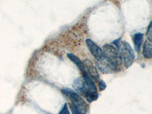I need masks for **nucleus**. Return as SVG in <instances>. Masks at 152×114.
I'll return each mask as SVG.
<instances>
[{
  "mask_svg": "<svg viewBox=\"0 0 152 114\" xmlns=\"http://www.w3.org/2000/svg\"><path fill=\"white\" fill-rule=\"evenodd\" d=\"M102 51L104 56L120 70L123 59L117 49L110 44H104Z\"/></svg>",
  "mask_w": 152,
  "mask_h": 114,
  "instance_id": "f03ea898",
  "label": "nucleus"
},
{
  "mask_svg": "<svg viewBox=\"0 0 152 114\" xmlns=\"http://www.w3.org/2000/svg\"><path fill=\"white\" fill-rule=\"evenodd\" d=\"M147 37H148V41L151 42V40H152V28H151V22L149 24L148 28V31H147Z\"/></svg>",
  "mask_w": 152,
  "mask_h": 114,
  "instance_id": "9b49d317",
  "label": "nucleus"
},
{
  "mask_svg": "<svg viewBox=\"0 0 152 114\" xmlns=\"http://www.w3.org/2000/svg\"><path fill=\"white\" fill-rule=\"evenodd\" d=\"M95 64L97 66V69L104 74H111L119 71L118 68H116L104 56L100 59H95Z\"/></svg>",
  "mask_w": 152,
  "mask_h": 114,
  "instance_id": "20e7f679",
  "label": "nucleus"
},
{
  "mask_svg": "<svg viewBox=\"0 0 152 114\" xmlns=\"http://www.w3.org/2000/svg\"><path fill=\"white\" fill-rule=\"evenodd\" d=\"M73 88L78 93L83 94L86 91V87H85V81L82 77L77 78L73 82Z\"/></svg>",
  "mask_w": 152,
  "mask_h": 114,
  "instance_id": "0eeeda50",
  "label": "nucleus"
},
{
  "mask_svg": "<svg viewBox=\"0 0 152 114\" xmlns=\"http://www.w3.org/2000/svg\"><path fill=\"white\" fill-rule=\"evenodd\" d=\"M144 35L142 33H137L133 36V43L135 45V49L137 52H139L141 47H142V42H143Z\"/></svg>",
  "mask_w": 152,
  "mask_h": 114,
  "instance_id": "1a4fd4ad",
  "label": "nucleus"
},
{
  "mask_svg": "<svg viewBox=\"0 0 152 114\" xmlns=\"http://www.w3.org/2000/svg\"><path fill=\"white\" fill-rule=\"evenodd\" d=\"M87 47H88L90 52L91 53L92 55L94 56L95 59H98L103 56V51L102 49L100 48L99 46H97L94 41H92L90 39H87L86 40Z\"/></svg>",
  "mask_w": 152,
  "mask_h": 114,
  "instance_id": "39448f33",
  "label": "nucleus"
},
{
  "mask_svg": "<svg viewBox=\"0 0 152 114\" xmlns=\"http://www.w3.org/2000/svg\"><path fill=\"white\" fill-rule=\"evenodd\" d=\"M142 53L145 58L146 59H151L152 57V46L151 42L146 41L145 42L143 45V50H142Z\"/></svg>",
  "mask_w": 152,
  "mask_h": 114,
  "instance_id": "9d476101",
  "label": "nucleus"
},
{
  "mask_svg": "<svg viewBox=\"0 0 152 114\" xmlns=\"http://www.w3.org/2000/svg\"><path fill=\"white\" fill-rule=\"evenodd\" d=\"M62 93L64 94L65 95H66L70 99L71 104L73 106H75L80 113H81L82 114H86L88 107H87L85 100L81 98L78 94L74 92L72 90L69 89V88H64V89H62Z\"/></svg>",
  "mask_w": 152,
  "mask_h": 114,
  "instance_id": "7ed1b4c3",
  "label": "nucleus"
},
{
  "mask_svg": "<svg viewBox=\"0 0 152 114\" xmlns=\"http://www.w3.org/2000/svg\"><path fill=\"white\" fill-rule=\"evenodd\" d=\"M119 40H117L114 41L113 43L116 44V48L117 49L119 54L121 56L124 66L126 68H129L135 60V52L129 43L126 41H122L119 43Z\"/></svg>",
  "mask_w": 152,
  "mask_h": 114,
  "instance_id": "f257e3e1",
  "label": "nucleus"
},
{
  "mask_svg": "<svg viewBox=\"0 0 152 114\" xmlns=\"http://www.w3.org/2000/svg\"><path fill=\"white\" fill-rule=\"evenodd\" d=\"M67 56L68 57H69V59H70L72 62H74L75 64L77 66V67H78V69L81 72V73H82L83 75L85 74H88L86 69H85V65H84L83 62H82V61L78 58V57H77L76 56H75L74 54H72V53H68Z\"/></svg>",
  "mask_w": 152,
  "mask_h": 114,
  "instance_id": "6e6552de",
  "label": "nucleus"
},
{
  "mask_svg": "<svg viewBox=\"0 0 152 114\" xmlns=\"http://www.w3.org/2000/svg\"><path fill=\"white\" fill-rule=\"evenodd\" d=\"M85 69H86L87 72H88V75L90 76L91 78H92V80H95V81H99L100 79V77H99L98 72H97V69L96 66H94L91 63V62H90L89 60L85 61Z\"/></svg>",
  "mask_w": 152,
  "mask_h": 114,
  "instance_id": "423d86ee",
  "label": "nucleus"
},
{
  "mask_svg": "<svg viewBox=\"0 0 152 114\" xmlns=\"http://www.w3.org/2000/svg\"><path fill=\"white\" fill-rule=\"evenodd\" d=\"M106 87H107V85H106L105 82H104V81H100V82H99V88H100V91L105 90Z\"/></svg>",
  "mask_w": 152,
  "mask_h": 114,
  "instance_id": "4468645a",
  "label": "nucleus"
},
{
  "mask_svg": "<svg viewBox=\"0 0 152 114\" xmlns=\"http://www.w3.org/2000/svg\"><path fill=\"white\" fill-rule=\"evenodd\" d=\"M70 109H71L72 114H82L81 113H80L79 111H78V110L77 109L75 106H73L72 104H70Z\"/></svg>",
  "mask_w": 152,
  "mask_h": 114,
  "instance_id": "f8f14e48",
  "label": "nucleus"
},
{
  "mask_svg": "<svg viewBox=\"0 0 152 114\" xmlns=\"http://www.w3.org/2000/svg\"><path fill=\"white\" fill-rule=\"evenodd\" d=\"M59 114H70L69 113V111L68 110V107H67V104H65L64 107H62V109L61 110V111L59 112Z\"/></svg>",
  "mask_w": 152,
  "mask_h": 114,
  "instance_id": "ddd939ff",
  "label": "nucleus"
}]
</instances>
